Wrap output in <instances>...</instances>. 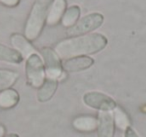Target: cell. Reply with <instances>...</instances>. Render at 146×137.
Here are the masks:
<instances>
[{
	"label": "cell",
	"instance_id": "obj_1",
	"mask_svg": "<svg viewBox=\"0 0 146 137\" xmlns=\"http://www.w3.org/2000/svg\"><path fill=\"white\" fill-rule=\"evenodd\" d=\"M108 39L101 33H90L62 40L55 46V52L60 58L68 59L76 56H87L103 50Z\"/></svg>",
	"mask_w": 146,
	"mask_h": 137
},
{
	"label": "cell",
	"instance_id": "obj_2",
	"mask_svg": "<svg viewBox=\"0 0 146 137\" xmlns=\"http://www.w3.org/2000/svg\"><path fill=\"white\" fill-rule=\"evenodd\" d=\"M53 0H34L24 26V36L34 41L40 36Z\"/></svg>",
	"mask_w": 146,
	"mask_h": 137
},
{
	"label": "cell",
	"instance_id": "obj_3",
	"mask_svg": "<svg viewBox=\"0 0 146 137\" xmlns=\"http://www.w3.org/2000/svg\"><path fill=\"white\" fill-rule=\"evenodd\" d=\"M26 83L32 88L38 89L46 79L45 67L42 58L38 53H33L26 58L25 62Z\"/></svg>",
	"mask_w": 146,
	"mask_h": 137
},
{
	"label": "cell",
	"instance_id": "obj_4",
	"mask_svg": "<svg viewBox=\"0 0 146 137\" xmlns=\"http://www.w3.org/2000/svg\"><path fill=\"white\" fill-rule=\"evenodd\" d=\"M104 17L101 13L93 12L85 15L77 21L70 28H67L66 35L69 37H76L87 34L95 29L99 28L103 24Z\"/></svg>",
	"mask_w": 146,
	"mask_h": 137
},
{
	"label": "cell",
	"instance_id": "obj_5",
	"mask_svg": "<svg viewBox=\"0 0 146 137\" xmlns=\"http://www.w3.org/2000/svg\"><path fill=\"white\" fill-rule=\"evenodd\" d=\"M41 55L43 57V63L45 67V73L47 78L60 81L65 77V72L62 68L60 57L57 55L54 49L50 47H43L41 49Z\"/></svg>",
	"mask_w": 146,
	"mask_h": 137
},
{
	"label": "cell",
	"instance_id": "obj_6",
	"mask_svg": "<svg viewBox=\"0 0 146 137\" xmlns=\"http://www.w3.org/2000/svg\"><path fill=\"white\" fill-rule=\"evenodd\" d=\"M83 102L86 106L98 111H113L117 106L112 97L98 91H90L83 95Z\"/></svg>",
	"mask_w": 146,
	"mask_h": 137
},
{
	"label": "cell",
	"instance_id": "obj_7",
	"mask_svg": "<svg viewBox=\"0 0 146 137\" xmlns=\"http://www.w3.org/2000/svg\"><path fill=\"white\" fill-rule=\"evenodd\" d=\"M97 135L98 137H114L115 123L112 111H99L97 117Z\"/></svg>",
	"mask_w": 146,
	"mask_h": 137
},
{
	"label": "cell",
	"instance_id": "obj_8",
	"mask_svg": "<svg viewBox=\"0 0 146 137\" xmlns=\"http://www.w3.org/2000/svg\"><path fill=\"white\" fill-rule=\"evenodd\" d=\"M10 43L12 48L16 50L23 59H26L33 53H37L36 49L33 47L31 42L22 34L19 33H13L10 36Z\"/></svg>",
	"mask_w": 146,
	"mask_h": 137
},
{
	"label": "cell",
	"instance_id": "obj_9",
	"mask_svg": "<svg viewBox=\"0 0 146 137\" xmlns=\"http://www.w3.org/2000/svg\"><path fill=\"white\" fill-rule=\"evenodd\" d=\"M94 64V59L89 56H76L65 59L62 68L66 72H80L90 68Z\"/></svg>",
	"mask_w": 146,
	"mask_h": 137
},
{
	"label": "cell",
	"instance_id": "obj_10",
	"mask_svg": "<svg viewBox=\"0 0 146 137\" xmlns=\"http://www.w3.org/2000/svg\"><path fill=\"white\" fill-rule=\"evenodd\" d=\"M66 10V0H53L47 14L46 23L49 26H54L61 20Z\"/></svg>",
	"mask_w": 146,
	"mask_h": 137
},
{
	"label": "cell",
	"instance_id": "obj_11",
	"mask_svg": "<svg viewBox=\"0 0 146 137\" xmlns=\"http://www.w3.org/2000/svg\"><path fill=\"white\" fill-rule=\"evenodd\" d=\"M58 87V80L46 78L42 85L37 90V100L41 103L49 101L53 96Z\"/></svg>",
	"mask_w": 146,
	"mask_h": 137
},
{
	"label": "cell",
	"instance_id": "obj_12",
	"mask_svg": "<svg viewBox=\"0 0 146 137\" xmlns=\"http://www.w3.org/2000/svg\"><path fill=\"white\" fill-rule=\"evenodd\" d=\"M20 101V95L14 88H8L0 92V108L7 109L14 108Z\"/></svg>",
	"mask_w": 146,
	"mask_h": 137
},
{
	"label": "cell",
	"instance_id": "obj_13",
	"mask_svg": "<svg viewBox=\"0 0 146 137\" xmlns=\"http://www.w3.org/2000/svg\"><path fill=\"white\" fill-rule=\"evenodd\" d=\"M98 120L92 116H78L72 122V126L79 132H92L97 129Z\"/></svg>",
	"mask_w": 146,
	"mask_h": 137
},
{
	"label": "cell",
	"instance_id": "obj_14",
	"mask_svg": "<svg viewBox=\"0 0 146 137\" xmlns=\"http://www.w3.org/2000/svg\"><path fill=\"white\" fill-rule=\"evenodd\" d=\"M19 73L10 69H0V92L12 88V86L18 81Z\"/></svg>",
	"mask_w": 146,
	"mask_h": 137
},
{
	"label": "cell",
	"instance_id": "obj_15",
	"mask_svg": "<svg viewBox=\"0 0 146 137\" xmlns=\"http://www.w3.org/2000/svg\"><path fill=\"white\" fill-rule=\"evenodd\" d=\"M0 61L11 64H20L23 61V57L13 48L0 43Z\"/></svg>",
	"mask_w": 146,
	"mask_h": 137
},
{
	"label": "cell",
	"instance_id": "obj_16",
	"mask_svg": "<svg viewBox=\"0 0 146 137\" xmlns=\"http://www.w3.org/2000/svg\"><path fill=\"white\" fill-rule=\"evenodd\" d=\"M80 13H81V10H80V7L78 5H73V6L67 8L63 14L62 18H61L62 25L66 28L72 27L78 21Z\"/></svg>",
	"mask_w": 146,
	"mask_h": 137
},
{
	"label": "cell",
	"instance_id": "obj_17",
	"mask_svg": "<svg viewBox=\"0 0 146 137\" xmlns=\"http://www.w3.org/2000/svg\"><path fill=\"white\" fill-rule=\"evenodd\" d=\"M113 114L114 123L119 127L122 130H125L127 127L131 126V122H130V118L126 112L119 106H116V108L112 111Z\"/></svg>",
	"mask_w": 146,
	"mask_h": 137
},
{
	"label": "cell",
	"instance_id": "obj_18",
	"mask_svg": "<svg viewBox=\"0 0 146 137\" xmlns=\"http://www.w3.org/2000/svg\"><path fill=\"white\" fill-rule=\"evenodd\" d=\"M124 137H139V135L131 126H129L124 130Z\"/></svg>",
	"mask_w": 146,
	"mask_h": 137
},
{
	"label": "cell",
	"instance_id": "obj_19",
	"mask_svg": "<svg viewBox=\"0 0 146 137\" xmlns=\"http://www.w3.org/2000/svg\"><path fill=\"white\" fill-rule=\"evenodd\" d=\"M6 134V127L0 123V137H4Z\"/></svg>",
	"mask_w": 146,
	"mask_h": 137
},
{
	"label": "cell",
	"instance_id": "obj_20",
	"mask_svg": "<svg viewBox=\"0 0 146 137\" xmlns=\"http://www.w3.org/2000/svg\"><path fill=\"white\" fill-rule=\"evenodd\" d=\"M4 137H20L19 136L17 133H14V132H12V133H8V134H6Z\"/></svg>",
	"mask_w": 146,
	"mask_h": 137
},
{
	"label": "cell",
	"instance_id": "obj_21",
	"mask_svg": "<svg viewBox=\"0 0 146 137\" xmlns=\"http://www.w3.org/2000/svg\"><path fill=\"white\" fill-rule=\"evenodd\" d=\"M1 1H2V0H0V2H1Z\"/></svg>",
	"mask_w": 146,
	"mask_h": 137
}]
</instances>
